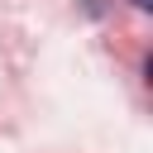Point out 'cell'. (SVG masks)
I'll return each mask as SVG.
<instances>
[{
  "label": "cell",
  "mask_w": 153,
  "mask_h": 153,
  "mask_svg": "<svg viewBox=\"0 0 153 153\" xmlns=\"http://www.w3.org/2000/svg\"><path fill=\"white\" fill-rule=\"evenodd\" d=\"M129 5H134V10H148V5H153V0H129Z\"/></svg>",
  "instance_id": "1"
}]
</instances>
